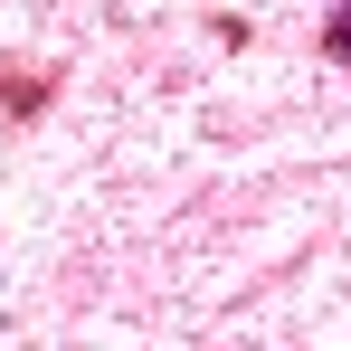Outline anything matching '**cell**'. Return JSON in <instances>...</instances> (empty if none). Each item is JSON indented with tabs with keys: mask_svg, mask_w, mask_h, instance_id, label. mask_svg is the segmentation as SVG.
I'll return each instance as SVG.
<instances>
[{
	"mask_svg": "<svg viewBox=\"0 0 351 351\" xmlns=\"http://www.w3.org/2000/svg\"><path fill=\"white\" fill-rule=\"evenodd\" d=\"M332 58H351V10H342V19H332Z\"/></svg>",
	"mask_w": 351,
	"mask_h": 351,
	"instance_id": "6da1fadb",
	"label": "cell"
}]
</instances>
